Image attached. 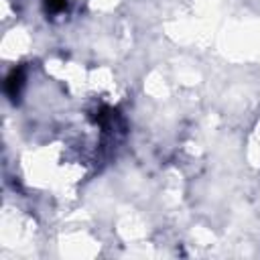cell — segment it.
<instances>
[{
    "mask_svg": "<svg viewBox=\"0 0 260 260\" xmlns=\"http://www.w3.org/2000/svg\"><path fill=\"white\" fill-rule=\"evenodd\" d=\"M22 81H24L22 71H20V69H14V71L8 75V79H6V93H8L10 98H16L18 91H20V87H22Z\"/></svg>",
    "mask_w": 260,
    "mask_h": 260,
    "instance_id": "cell-1",
    "label": "cell"
},
{
    "mask_svg": "<svg viewBox=\"0 0 260 260\" xmlns=\"http://www.w3.org/2000/svg\"><path fill=\"white\" fill-rule=\"evenodd\" d=\"M45 6L49 12H61L65 8V0H45Z\"/></svg>",
    "mask_w": 260,
    "mask_h": 260,
    "instance_id": "cell-2",
    "label": "cell"
}]
</instances>
